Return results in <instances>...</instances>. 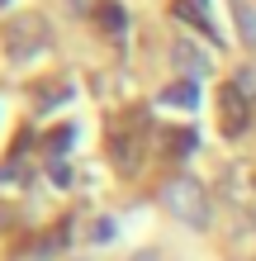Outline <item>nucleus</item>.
<instances>
[{
  "mask_svg": "<svg viewBox=\"0 0 256 261\" xmlns=\"http://www.w3.org/2000/svg\"><path fill=\"white\" fill-rule=\"evenodd\" d=\"M161 204H166L180 223H190V228H209V195H204V186L200 180H190V176H176V180H166L161 186Z\"/></svg>",
  "mask_w": 256,
  "mask_h": 261,
  "instance_id": "1",
  "label": "nucleus"
},
{
  "mask_svg": "<svg viewBox=\"0 0 256 261\" xmlns=\"http://www.w3.org/2000/svg\"><path fill=\"white\" fill-rule=\"evenodd\" d=\"M223 128H228L233 138L247 128V95H242L237 86H228V90H223Z\"/></svg>",
  "mask_w": 256,
  "mask_h": 261,
  "instance_id": "2",
  "label": "nucleus"
},
{
  "mask_svg": "<svg viewBox=\"0 0 256 261\" xmlns=\"http://www.w3.org/2000/svg\"><path fill=\"white\" fill-rule=\"evenodd\" d=\"M43 38V24L29 14V19H19V24H10V53L14 57H29V48Z\"/></svg>",
  "mask_w": 256,
  "mask_h": 261,
  "instance_id": "3",
  "label": "nucleus"
},
{
  "mask_svg": "<svg viewBox=\"0 0 256 261\" xmlns=\"http://www.w3.org/2000/svg\"><path fill=\"white\" fill-rule=\"evenodd\" d=\"M176 19H185V24H194V29H204L209 38H218L214 24H209V0H176Z\"/></svg>",
  "mask_w": 256,
  "mask_h": 261,
  "instance_id": "4",
  "label": "nucleus"
},
{
  "mask_svg": "<svg viewBox=\"0 0 256 261\" xmlns=\"http://www.w3.org/2000/svg\"><path fill=\"white\" fill-rule=\"evenodd\" d=\"M161 105H176V110H200V81H176L161 90Z\"/></svg>",
  "mask_w": 256,
  "mask_h": 261,
  "instance_id": "5",
  "label": "nucleus"
},
{
  "mask_svg": "<svg viewBox=\"0 0 256 261\" xmlns=\"http://www.w3.org/2000/svg\"><path fill=\"white\" fill-rule=\"evenodd\" d=\"M176 67L185 71V81H200V76L209 71V62H204V57L190 48V43H176Z\"/></svg>",
  "mask_w": 256,
  "mask_h": 261,
  "instance_id": "6",
  "label": "nucleus"
},
{
  "mask_svg": "<svg viewBox=\"0 0 256 261\" xmlns=\"http://www.w3.org/2000/svg\"><path fill=\"white\" fill-rule=\"evenodd\" d=\"M95 14H100V24L109 29V34H124V29H128V10L119 5V0H100Z\"/></svg>",
  "mask_w": 256,
  "mask_h": 261,
  "instance_id": "7",
  "label": "nucleus"
},
{
  "mask_svg": "<svg viewBox=\"0 0 256 261\" xmlns=\"http://www.w3.org/2000/svg\"><path fill=\"white\" fill-rule=\"evenodd\" d=\"M171 147H176V157H190V152L200 147V138H194L190 128H176V138H171Z\"/></svg>",
  "mask_w": 256,
  "mask_h": 261,
  "instance_id": "8",
  "label": "nucleus"
},
{
  "mask_svg": "<svg viewBox=\"0 0 256 261\" xmlns=\"http://www.w3.org/2000/svg\"><path fill=\"white\" fill-rule=\"evenodd\" d=\"M233 86H237V90H242V95H247V100H256V67H242V71H237V76H233Z\"/></svg>",
  "mask_w": 256,
  "mask_h": 261,
  "instance_id": "9",
  "label": "nucleus"
},
{
  "mask_svg": "<svg viewBox=\"0 0 256 261\" xmlns=\"http://www.w3.org/2000/svg\"><path fill=\"white\" fill-rule=\"evenodd\" d=\"M90 238H95V242H109V238H114V223H109V219H100V223H95V233H90Z\"/></svg>",
  "mask_w": 256,
  "mask_h": 261,
  "instance_id": "10",
  "label": "nucleus"
},
{
  "mask_svg": "<svg viewBox=\"0 0 256 261\" xmlns=\"http://www.w3.org/2000/svg\"><path fill=\"white\" fill-rule=\"evenodd\" d=\"M138 261H152V256H138Z\"/></svg>",
  "mask_w": 256,
  "mask_h": 261,
  "instance_id": "11",
  "label": "nucleus"
}]
</instances>
